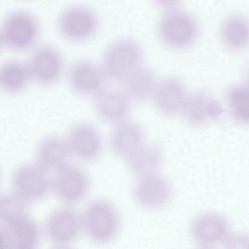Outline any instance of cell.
<instances>
[{
    "mask_svg": "<svg viewBox=\"0 0 249 249\" xmlns=\"http://www.w3.org/2000/svg\"><path fill=\"white\" fill-rule=\"evenodd\" d=\"M81 231L92 241L104 244L112 240L120 226L118 212L105 199L89 204L80 215Z\"/></svg>",
    "mask_w": 249,
    "mask_h": 249,
    "instance_id": "cell-1",
    "label": "cell"
},
{
    "mask_svg": "<svg viewBox=\"0 0 249 249\" xmlns=\"http://www.w3.org/2000/svg\"><path fill=\"white\" fill-rule=\"evenodd\" d=\"M142 59V50L136 42L121 39L112 43L105 51L101 69L106 79L121 82L141 66Z\"/></svg>",
    "mask_w": 249,
    "mask_h": 249,
    "instance_id": "cell-2",
    "label": "cell"
},
{
    "mask_svg": "<svg viewBox=\"0 0 249 249\" xmlns=\"http://www.w3.org/2000/svg\"><path fill=\"white\" fill-rule=\"evenodd\" d=\"M40 32L37 19L30 12L16 10L8 14L0 27L3 45L16 51L28 49L36 42Z\"/></svg>",
    "mask_w": 249,
    "mask_h": 249,
    "instance_id": "cell-3",
    "label": "cell"
},
{
    "mask_svg": "<svg viewBox=\"0 0 249 249\" xmlns=\"http://www.w3.org/2000/svg\"><path fill=\"white\" fill-rule=\"evenodd\" d=\"M11 191L29 205L50 192V175L35 162L23 163L12 172Z\"/></svg>",
    "mask_w": 249,
    "mask_h": 249,
    "instance_id": "cell-4",
    "label": "cell"
},
{
    "mask_svg": "<svg viewBox=\"0 0 249 249\" xmlns=\"http://www.w3.org/2000/svg\"><path fill=\"white\" fill-rule=\"evenodd\" d=\"M89 187L90 180L87 172L71 163L50 175V192L66 203L81 200Z\"/></svg>",
    "mask_w": 249,
    "mask_h": 249,
    "instance_id": "cell-5",
    "label": "cell"
},
{
    "mask_svg": "<svg viewBox=\"0 0 249 249\" xmlns=\"http://www.w3.org/2000/svg\"><path fill=\"white\" fill-rule=\"evenodd\" d=\"M43 230L47 237L53 244L68 245L82 231L80 215L68 206L57 208L47 215Z\"/></svg>",
    "mask_w": 249,
    "mask_h": 249,
    "instance_id": "cell-6",
    "label": "cell"
},
{
    "mask_svg": "<svg viewBox=\"0 0 249 249\" xmlns=\"http://www.w3.org/2000/svg\"><path fill=\"white\" fill-rule=\"evenodd\" d=\"M72 157L85 161L96 160L103 149L98 130L91 124L82 122L73 125L65 137Z\"/></svg>",
    "mask_w": 249,
    "mask_h": 249,
    "instance_id": "cell-7",
    "label": "cell"
},
{
    "mask_svg": "<svg viewBox=\"0 0 249 249\" xmlns=\"http://www.w3.org/2000/svg\"><path fill=\"white\" fill-rule=\"evenodd\" d=\"M31 78L43 85L57 82L64 68L62 55L54 47L45 45L35 50L27 64Z\"/></svg>",
    "mask_w": 249,
    "mask_h": 249,
    "instance_id": "cell-8",
    "label": "cell"
},
{
    "mask_svg": "<svg viewBox=\"0 0 249 249\" xmlns=\"http://www.w3.org/2000/svg\"><path fill=\"white\" fill-rule=\"evenodd\" d=\"M58 28L61 34L69 40L82 41L95 34L98 28V20L90 10L76 6L62 14L58 19Z\"/></svg>",
    "mask_w": 249,
    "mask_h": 249,
    "instance_id": "cell-9",
    "label": "cell"
},
{
    "mask_svg": "<svg viewBox=\"0 0 249 249\" xmlns=\"http://www.w3.org/2000/svg\"><path fill=\"white\" fill-rule=\"evenodd\" d=\"M105 79L101 68L86 60L75 62L68 74L72 89L77 94L86 96L95 97L102 90Z\"/></svg>",
    "mask_w": 249,
    "mask_h": 249,
    "instance_id": "cell-10",
    "label": "cell"
},
{
    "mask_svg": "<svg viewBox=\"0 0 249 249\" xmlns=\"http://www.w3.org/2000/svg\"><path fill=\"white\" fill-rule=\"evenodd\" d=\"M72 157L65 138L50 135L39 143L35 162L50 175L69 164Z\"/></svg>",
    "mask_w": 249,
    "mask_h": 249,
    "instance_id": "cell-11",
    "label": "cell"
},
{
    "mask_svg": "<svg viewBox=\"0 0 249 249\" xmlns=\"http://www.w3.org/2000/svg\"><path fill=\"white\" fill-rule=\"evenodd\" d=\"M197 26L189 16L181 13H171L160 21L159 33L164 42L174 46L189 44L196 38Z\"/></svg>",
    "mask_w": 249,
    "mask_h": 249,
    "instance_id": "cell-12",
    "label": "cell"
},
{
    "mask_svg": "<svg viewBox=\"0 0 249 249\" xmlns=\"http://www.w3.org/2000/svg\"><path fill=\"white\" fill-rule=\"evenodd\" d=\"M131 102L122 89H103L94 97V108L100 119L116 124L126 119Z\"/></svg>",
    "mask_w": 249,
    "mask_h": 249,
    "instance_id": "cell-13",
    "label": "cell"
},
{
    "mask_svg": "<svg viewBox=\"0 0 249 249\" xmlns=\"http://www.w3.org/2000/svg\"><path fill=\"white\" fill-rule=\"evenodd\" d=\"M3 224L9 249H34L39 245L41 229L28 212Z\"/></svg>",
    "mask_w": 249,
    "mask_h": 249,
    "instance_id": "cell-14",
    "label": "cell"
},
{
    "mask_svg": "<svg viewBox=\"0 0 249 249\" xmlns=\"http://www.w3.org/2000/svg\"><path fill=\"white\" fill-rule=\"evenodd\" d=\"M133 189L135 200L142 206L148 208L162 205L170 195L168 184L155 174L137 178Z\"/></svg>",
    "mask_w": 249,
    "mask_h": 249,
    "instance_id": "cell-15",
    "label": "cell"
},
{
    "mask_svg": "<svg viewBox=\"0 0 249 249\" xmlns=\"http://www.w3.org/2000/svg\"><path fill=\"white\" fill-rule=\"evenodd\" d=\"M143 143L142 130L136 123L126 119L115 124L110 144L115 155L124 159Z\"/></svg>",
    "mask_w": 249,
    "mask_h": 249,
    "instance_id": "cell-16",
    "label": "cell"
},
{
    "mask_svg": "<svg viewBox=\"0 0 249 249\" xmlns=\"http://www.w3.org/2000/svg\"><path fill=\"white\" fill-rule=\"evenodd\" d=\"M153 95L157 108L168 115L181 111L187 96L183 85L174 79L165 80L156 87Z\"/></svg>",
    "mask_w": 249,
    "mask_h": 249,
    "instance_id": "cell-17",
    "label": "cell"
},
{
    "mask_svg": "<svg viewBox=\"0 0 249 249\" xmlns=\"http://www.w3.org/2000/svg\"><path fill=\"white\" fill-rule=\"evenodd\" d=\"M217 103L209 96L200 93L187 96L181 111L187 120L199 125L215 118L219 112Z\"/></svg>",
    "mask_w": 249,
    "mask_h": 249,
    "instance_id": "cell-18",
    "label": "cell"
},
{
    "mask_svg": "<svg viewBox=\"0 0 249 249\" xmlns=\"http://www.w3.org/2000/svg\"><path fill=\"white\" fill-rule=\"evenodd\" d=\"M123 91L132 101H142L152 95L156 88L152 73L140 66L121 82Z\"/></svg>",
    "mask_w": 249,
    "mask_h": 249,
    "instance_id": "cell-19",
    "label": "cell"
},
{
    "mask_svg": "<svg viewBox=\"0 0 249 249\" xmlns=\"http://www.w3.org/2000/svg\"><path fill=\"white\" fill-rule=\"evenodd\" d=\"M192 231L194 237L201 243L213 244L226 238L228 224L222 216L215 214H204L194 221Z\"/></svg>",
    "mask_w": 249,
    "mask_h": 249,
    "instance_id": "cell-20",
    "label": "cell"
},
{
    "mask_svg": "<svg viewBox=\"0 0 249 249\" xmlns=\"http://www.w3.org/2000/svg\"><path fill=\"white\" fill-rule=\"evenodd\" d=\"M124 160L128 170L139 178L154 174L160 158L156 148L143 143Z\"/></svg>",
    "mask_w": 249,
    "mask_h": 249,
    "instance_id": "cell-21",
    "label": "cell"
},
{
    "mask_svg": "<svg viewBox=\"0 0 249 249\" xmlns=\"http://www.w3.org/2000/svg\"><path fill=\"white\" fill-rule=\"evenodd\" d=\"M31 79L27 64L12 60L0 67V87L8 92L17 93L23 90Z\"/></svg>",
    "mask_w": 249,
    "mask_h": 249,
    "instance_id": "cell-22",
    "label": "cell"
},
{
    "mask_svg": "<svg viewBox=\"0 0 249 249\" xmlns=\"http://www.w3.org/2000/svg\"><path fill=\"white\" fill-rule=\"evenodd\" d=\"M223 41L232 49H240L248 42L249 27L243 18L234 16L226 20L221 31Z\"/></svg>",
    "mask_w": 249,
    "mask_h": 249,
    "instance_id": "cell-23",
    "label": "cell"
},
{
    "mask_svg": "<svg viewBox=\"0 0 249 249\" xmlns=\"http://www.w3.org/2000/svg\"><path fill=\"white\" fill-rule=\"evenodd\" d=\"M28 206L11 191H0V223H7L28 213Z\"/></svg>",
    "mask_w": 249,
    "mask_h": 249,
    "instance_id": "cell-24",
    "label": "cell"
},
{
    "mask_svg": "<svg viewBox=\"0 0 249 249\" xmlns=\"http://www.w3.org/2000/svg\"><path fill=\"white\" fill-rule=\"evenodd\" d=\"M229 103L233 118L240 123H247L249 119V92L246 86L233 89L229 95Z\"/></svg>",
    "mask_w": 249,
    "mask_h": 249,
    "instance_id": "cell-25",
    "label": "cell"
},
{
    "mask_svg": "<svg viewBox=\"0 0 249 249\" xmlns=\"http://www.w3.org/2000/svg\"><path fill=\"white\" fill-rule=\"evenodd\" d=\"M228 245L231 246H237L241 247V246H244L248 243V238L243 235H232L228 240Z\"/></svg>",
    "mask_w": 249,
    "mask_h": 249,
    "instance_id": "cell-26",
    "label": "cell"
},
{
    "mask_svg": "<svg viewBox=\"0 0 249 249\" xmlns=\"http://www.w3.org/2000/svg\"><path fill=\"white\" fill-rule=\"evenodd\" d=\"M182 0H154L155 3L161 8L172 9L178 6Z\"/></svg>",
    "mask_w": 249,
    "mask_h": 249,
    "instance_id": "cell-27",
    "label": "cell"
},
{
    "mask_svg": "<svg viewBox=\"0 0 249 249\" xmlns=\"http://www.w3.org/2000/svg\"><path fill=\"white\" fill-rule=\"evenodd\" d=\"M9 249L5 226L0 223V249Z\"/></svg>",
    "mask_w": 249,
    "mask_h": 249,
    "instance_id": "cell-28",
    "label": "cell"
},
{
    "mask_svg": "<svg viewBox=\"0 0 249 249\" xmlns=\"http://www.w3.org/2000/svg\"><path fill=\"white\" fill-rule=\"evenodd\" d=\"M3 45V43H2V40H1V36H0V50L1 48V46Z\"/></svg>",
    "mask_w": 249,
    "mask_h": 249,
    "instance_id": "cell-29",
    "label": "cell"
}]
</instances>
